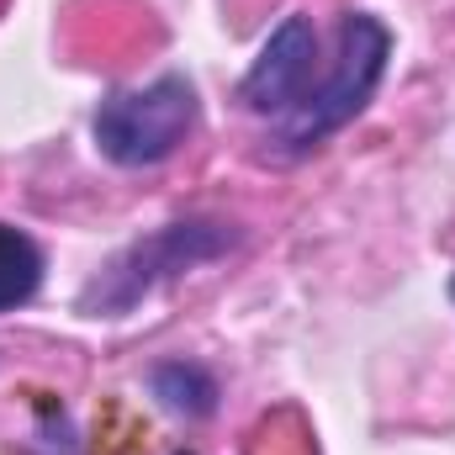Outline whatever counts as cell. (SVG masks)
<instances>
[{
	"mask_svg": "<svg viewBox=\"0 0 455 455\" xmlns=\"http://www.w3.org/2000/svg\"><path fill=\"white\" fill-rule=\"evenodd\" d=\"M387 59H392L387 21H376L371 11H344L339 53L329 59V69L313 80V91L291 112L270 122V143H281L286 154L318 148L329 132H339L344 122H355V116L365 112V101L376 96V85L387 75Z\"/></svg>",
	"mask_w": 455,
	"mask_h": 455,
	"instance_id": "6da1fadb",
	"label": "cell"
},
{
	"mask_svg": "<svg viewBox=\"0 0 455 455\" xmlns=\"http://www.w3.org/2000/svg\"><path fill=\"white\" fill-rule=\"evenodd\" d=\"M91 127H96V148L112 164H127V170L159 164L196 127V85L170 69V75H159L138 91H112L96 107Z\"/></svg>",
	"mask_w": 455,
	"mask_h": 455,
	"instance_id": "7a4b0ae2",
	"label": "cell"
},
{
	"mask_svg": "<svg viewBox=\"0 0 455 455\" xmlns=\"http://www.w3.org/2000/svg\"><path fill=\"white\" fill-rule=\"evenodd\" d=\"M238 233L228 223H170L138 243H127L112 265L80 291V313L91 318H122L127 307H138V297H148L159 281L196 270L207 259H218Z\"/></svg>",
	"mask_w": 455,
	"mask_h": 455,
	"instance_id": "3957f363",
	"label": "cell"
},
{
	"mask_svg": "<svg viewBox=\"0 0 455 455\" xmlns=\"http://www.w3.org/2000/svg\"><path fill=\"white\" fill-rule=\"evenodd\" d=\"M313 69H318V32H313L307 16H286V21L270 32V43L259 48L254 69L243 75L238 101H243L249 112H259V116L275 122V116H286L307 91H313Z\"/></svg>",
	"mask_w": 455,
	"mask_h": 455,
	"instance_id": "277c9868",
	"label": "cell"
},
{
	"mask_svg": "<svg viewBox=\"0 0 455 455\" xmlns=\"http://www.w3.org/2000/svg\"><path fill=\"white\" fill-rule=\"evenodd\" d=\"M43 270L48 265H43L37 238L11 223H0V313L27 307L37 297V286H43Z\"/></svg>",
	"mask_w": 455,
	"mask_h": 455,
	"instance_id": "5b68a950",
	"label": "cell"
},
{
	"mask_svg": "<svg viewBox=\"0 0 455 455\" xmlns=\"http://www.w3.org/2000/svg\"><path fill=\"white\" fill-rule=\"evenodd\" d=\"M148 387H154V397H159L170 413H180V419H207V413L218 408V381H212V371H202L196 360H164V365H154Z\"/></svg>",
	"mask_w": 455,
	"mask_h": 455,
	"instance_id": "8992f818",
	"label": "cell"
}]
</instances>
